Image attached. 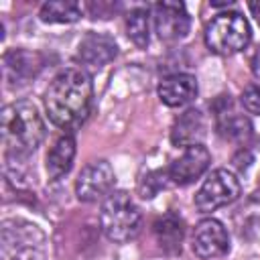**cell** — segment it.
I'll return each instance as SVG.
<instances>
[{"label": "cell", "instance_id": "obj_1", "mask_svg": "<svg viewBox=\"0 0 260 260\" xmlns=\"http://www.w3.org/2000/svg\"><path fill=\"white\" fill-rule=\"evenodd\" d=\"M91 100L93 83L89 73L81 67H69L57 73L43 98L51 122L65 130L79 126L87 118Z\"/></svg>", "mask_w": 260, "mask_h": 260}, {"label": "cell", "instance_id": "obj_2", "mask_svg": "<svg viewBox=\"0 0 260 260\" xmlns=\"http://www.w3.org/2000/svg\"><path fill=\"white\" fill-rule=\"evenodd\" d=\"M47 134L45 120L32 102L20 100L4 106L2 110V140L6 154L28 156L32 154Z\"/></svg>", "mask_w": 260, "mask_h": 260}, {"label": "cell", "instance_id": "obj_3", "mask_svg": "<svg viewBox=\"0 0 260 260\" xmlns=\"http://www.w3.org/2000/svg\"><path fill=\"white\" fill-rule=\"evenodd\" d=\"M0 260H47V238L32 221L12 217L0 225Z\"/></svg>", "mask_w": 260, "mask_h": 260}, {"label": "cell", "instance_id": "obj_4", "mask_svg": "<svg viewBox=\"0 0 260 260\" xmlns=\"http://www.w3.org/2000/svg\"><path fill=\"white\" fill-rule=\"evenodd\" d=\"M100 225L110 242L124 244L138 236L142 228V215L126 191H114L102 203Z\"/></svg>", "mask_w": 260, "mask_h": 260}, {"label": "cell", "instance_id": "obj_5", "mask_svg": "<svg viewBox=\"0 0 260 260\" xmlns=\"http://www.w3.org/2000/svg\"><path fill=\"white\" fill-rule=\"evenodd\" d=\"M250 37L252 32L248 20L236 10L217 14L205 26V45L209 47V51L223 57L244 51L250 43Z\"/></svg>", "mask_w": 260, "mask_h": 260}, {"label": "cell", "instance_id": "obj_6", "mask_svg": "<svg viewBox=\"0 0 260 260\" xmlns=\"http://www.w3.org/2000/svg\"><path fill=\"white\" fill-rule=\"evenodd\" d=\"M242 193L240 179L228 169H215L201 183L195 193V207L201 213H211L219 207L234 203Z\"/></svg>", "mask_w": 260, "mask_h": 260}, {"label": "cell", "instance_id": "obj_7", "mask_svg": "<svg viewBox=\"0 0 260 260\" xmlns=\"http://www.w3.org/2000/svg\"><path fill=\"white\" fill-rule=\"evenodd\" d=\"M114 183H116V175L112 165L104 158L91 160L81 169L75 181V195L83 203H93L106 199L112 193Z\"/></svg>", "mask_w": 260, "mask_h": 260}, {"label": "cell", "instance_id": "obj_8", "mask_svg": "<svg viewBox=\"0 0 260 260\" xmlns=\"http://www.w3.org/2000/svg\"><path fill=\"white\" fill-rule=\"evenodd\" d=\"M154 32L165 43H175L187 37L191 28V16L181 2H156L152 6Z\"/></svg>", "mask_w": 260, "mask_h": 260}, {"label": "cell", "instance_id": "obj_9", "mask_svg": "<svg viewBox=\"0 0 260 260\" xmlns=\"http://www.w3.org/2000/svg\"><path fill=\"white\" fill-rule=\"evenodd\" d=\"M191 248H193L195 256H199L201 260L219 258V256L228 254V250H230L228 230L223 228V223L219 219H213V217L201 219L193 228Z\"/></svg>", "mask_w": 260, "mask_h": 260}, {"label": "cell", "instance_id": "obj_10", "mask_svg": "<svg viewBox=\"0 0 260 260\" xmlns=\"http://www.w3.org/2000/svg\"><path fill=\"white\" fill-rule=\"evenodd\" d=\"M211 165V154L203 144L197 146H189L185 148V152L171 162V167L167 169L169 181L173 185H189L195 183Z\"/></svg>", "mask_w": 260, "mask_h": 260}, {"label": "cell", "instance_id": "obj_11", "mask_svg": "<svg viewBox=\"0 0 260 260\" xmlns=\"http://www.w3.org/2000/svg\"><path fill=\"white\" fill-rule=\"evenodd\" d=\"M213 112H215L217 132L225 140L244 142L252 134V124L248 116L234 108V102L230 100V95H219L213 104Z\"/></svg>", "mask_w": 260, "mask_h": 260}, {"label": "cell", "instance_id": "obj_12", "mask_svg": "<svg viewBox=\"0 0 260 260\" xmlns=\"http://www.w3.org/2000/svg\"><path fill=\"white\" fill-rule=\"evenodd\" d=\"M43 67V57L35 51L26 49H10L2 57V71L4 79L12 85L26 83L30 77H35Z\"/></svg>", "mask_w": 260, "mask_h": 260}, {"label": "cell", "instance_id": "obj_13", "mask_svg": "<svg viewBox=\"0 0 260 260\" xmlns=\"http://www.w3.org/2000/svg\"><path fill=\"white\" fill-rule=\"evenodd\" d=\"M158 98L165 106L169 108H183L187 104H191L195 98H197V79L195 75L191 73H173V75H167L158 87Z\"/></svg>", "mask_w": 260, "mask_h": 260}, {"label": "cell", "instance_id": "obj_14", "mask_svg": "<svg viewBox=\"0 0 260 260\" xmlns=\"http://www.w3.org/2000/svg\"><path fill=\"white\" fill-rule=\"evenodd\" d=\"M207 134V120L203 116L201 110H187L183 112L171 128V142L173 146H181V148H189V146H197L203 142Z\"/></svg>", "mask_w": 260, "mask_h": 260}, {"label": "cell", "instance_id": "obj_15", "mask_svg": "<svg viewBox=\"0 0 260 260\" xmlns=\"http://www.w3.org/2000/svg\"><path fill=\"white\" fill-rule=\"evenodd\" d=\"M77 55H79L81 63H85L93 69H100V67L108 65L118 55V47H116V41L108 35L87 32L79 43Z\"/></svg>", "mask_w": 260, "mask_h": 260}, {"label": "cell", "instance_id": "obj_16", "mask_svg": "<svg viewBox=\"0 0 260 260\" xmlns=\"http://www.w3.org/2000/svg\"><path fill=\"white\" fill-rule=\"evenodd\" d=\"M73 158H75V138L73 134H63L55 140V144L51 146V150L47 152V175L51 181H57L61 177H65L71 167H73Z\"/></svg>", "mask_w": 260, "mask_h": 260}, {"label": "cell", "instance_id": "obj_17", "mask_svg": "<svg viewBox=\"0 0 260 260\" xmlns=\"http://www.w3.org/2000/svg\"><path fill=\"white\" fill-rule=\"evenodd\" d=\"M152 228H154L156 242L160 244V248L165 252H169V254L181 252V244L185 238V223L177 213L169 211V213L160 215Z\"/></svg>", "mask_w": 260, "mask_h": 260}, {"label": "cell", "instance_id": "obj_18", "mask_svg": "<svg viewBox=\"0 0 260 260\" xmlns=\"http://www.w3.org/2000/svg\"><path fill=\"white\" fill-rule=\"evenodd\" d=\"M39 16L47 24H71L83 16V8L71 0H49L41 6Z\"/></svg>", "mask_w": 260, "mask_h": 260}, {"label": "cell", "instance_id": "obj_19", "mask_svg": "<svg viewBox=\"0 0 260 260\" xmlns=\"http://www.w3.org/2000/svg\"><path fill=\"white\" fill-rule=\"evenodd\" d=\"M126 35L138 49H146V45L150 41L148 10L146 8H134V10L128 12V16H126Z\"/></svg>", "mask_w": 260, "mask_h": 260}, {"label": "cell", "instance_id": "obj_20", "mask_svg": "<svg viewBox=\"0 0 260 260\" xmlns=\"http://www.w3.org/2000/svg\"><path fill=\"white\" fill-rule=\"evenodd\" d=\"M167 183H171L169 181V175H167V171H156V173H150L148 177H144V181L140 183V193H142V197L144 199H150V197H154Z\"/></svg>", "mask_w": 260, "mask_h": 260}, {"label": "cell", "instance_id": "obj_21", "mask_svg": "<svg viewBox=\"0 0 260 260\" xmlns=\"http://www.w3.org/2000/svg\"><path fill=\"white\" fill-rule=\"evenodd\" d=\"M240 102H242V106H244L246 112H250V114H258V116H260V81L248 85V87L242 91Z\"/></svg>", "mask_w": 260, "mask_h": 260}, {"label": "cell", "instance_id": "obj_22", "mask_svg": "<svg viewBox=\"0 0 260 260\" xmlns=\"http://www.w3.org/2000/svg\"><path fill=\"white\" fill-rule=\"evenodd\" d=\"M252 71H254V75L260 79V47L256 49V53H254V57H252Z\"/></svg>", "mask_w": 260, "mask_h": 260}, {"label": "cell", "instance_id": "obj_23", "mask_svg": "<svg viewBox=\"0 0 260 260\" xmlns=\"http://www.w3.org/2000/svg\"><path fill=\"white\" fill-rule=\"evenodd\" d=\"M248 8H250V12L254 14V18L258 20V24H260V2H250L248 4Z\"/></svg>", "mask_w": 260, "mask_h": 260}]
</instances>
